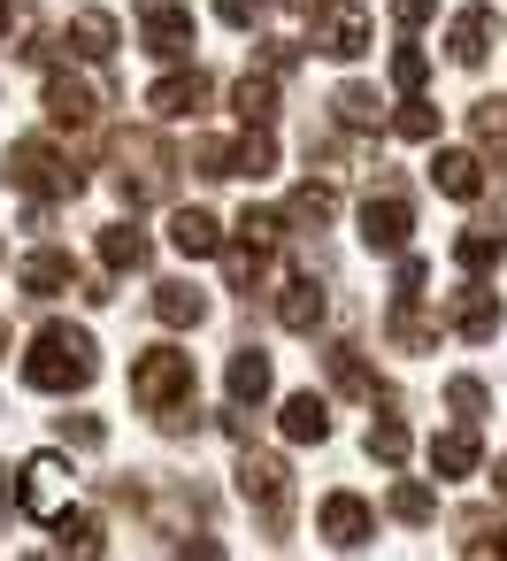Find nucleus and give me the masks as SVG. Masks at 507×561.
<instances>
[{"instance_id": "16", "label": "nucleus", "mask_w": 507, "mask_h": 561, "mask_svg": "<svg viewBox=\"0 0 507 561\" xmlns=\"http://www.w3.org/2000/svg\"><path fill=\"white\" fill-rule=\"evenodd\" d=\"M154 323H170V331H193V323H208V293H200V285H185V277L154 285Z\"/></svg>"}, {"instance_id": "40", "label": "nucleus", "mask_w": 507, "mask_h": 561, "mask_svg": "<svg viewBox=\"0 0 507 561\" xmlns=\"http://www.w3.org/2000/svg\"><path fill=\"white\" fill-rule=\"evenodd\" d=\"M430 9H438V0H392V16H400V24H423Z\"/></svg>"}, {"instance_id": "12", "label": "nucleus", "mask_w": 507, "mask_h": 561, "mask_svg": "<svg viewBox=\"0 0 507 561\" xmlns=\"http://www.w3.org/2000/svg\"><path fill=\"white\" fill-rule=\"evenodd\" d=\"M446 323H453L461 339H499L507 308H499V293H484V285H461V293H453V308H446Z\"/></svg>"}, {"instance_id": "41", "label": "nucleus", "mask_w": 507, "mask_h": 561, "mask_svg": "<svg viewBox=\"0 0 507 561\" xmlns=\"http://www.w3.org/2000/svg\"><path fill=\"white\" fill-rule=\"evenodd\" d=\"M492 492H499V500H507V461H499V469H492Z\"/></svg>"}, {"instance_id": "24", "label": "nucleus", "mask_w": 507, "mask_h": 561, "mask_svg": "<svg viewBox=\"0 0 507 561\" xmlns=\"http://www.w3.org/2000/svg\"><path fill=\"white\" fill-rule=\"evenodd\" d=\"M231 101H239V124H277V70H246Z\"/></svg>"}, {"instance_id": "36", "label": "nucleus", "mask_w": 507, "mask_h": 561, "mask_svg": "<svg viewBox=\"0 0 507 561\" xmlns=\"http://www.w3.org/2000/svg\"><path fill=\"white\" fill-rule=\"evenodd\" d=\"M469 124H476V139H484V147H507V101H476V116H469Z\"/></svg>"}, {"instance_id": "25", "label": "nucleus", "mask_w": 507, "mask_h": 561, "mask_svg": "<svg viewBox=\"0 0 507 561\" xmlns=\"http://www.w3.org/2000/svg\"><path fill=\"white\" fill-rule=\"evenodd\" d=\"M101 262H108V277H124V270H147L154 247H147V231H131V224H108V231H101Z\"/></svg>"}, {"instance_id": "38", "label": "nucleus", "mask_w": 507, "mask_h": 561, "mask_svg": "<svg viewBox=\"0 0 507 561\" xmlns=\"http://www.w3.org/2000/svg\"><path fill=\"white\" fill-rule=\"evenodd\" d=\"M461 553H507V523H469V538H461Z\"/></svg>"}, {"instance_id": "22", "label": "nucleus", "mask_w": 507, "mask_h": 561, "mask_svg": "<svg viewBox=\"0 0 507 561\" xmlns=\"http://www.w3.org/2000/svg\"><path fill=\"white\" fill-rule=\"evenodd\" d=\"M476 454H484V446H476V423H453V431L430 438V469H438V477H469Z\"/></svg>"}, {"instance_id": "15", "label": "nucleus", "mask_w": 507, "mask_h": 561, "mask_svg": "<svg viewBox=\"0 0 507 561\" xmlns=\"http://www.w3.org/2000/svg\"><path fill=\"white\" fill-rule=\"evenodd\" d=\"M430 185H438L446 201H476V193H484V162L461 154V147H446V154H430Z\"/></svg>"}, {"instance_id": "34", "label": "nucleus", "mask_w": 507, "mask_h": 561, "mask_svg": "<svg viewBox=\"0 0 507 561\" xmlns=\"http://www.w3.org/2000/svg\"><path fill=\"white\" fill-rule=\"evenodd\" d=\"M392 131H400V139H438V108H430V101H407V108L392 116Z\"/></svg>"}, {"instance_id": "8", "label": "nucleus", "mask_w": 507, "mask_h": 561, "mask_svg": "<svg viewBox=\"0 0 507 561\" xmlns=\"http://www.w3.org/2000/svg\"><path fill=\"white\" fill-rule=\"evenodd\" d=\"M139 39H147V55L185 62L193 55V9H177V0H147V9H139Z\"/></svg>"}, {"instance_id": "2", "label": "nucleus", "mask_w": 507, "mask_h": 561, "mask_svg": "<svg viewBox=\"0 0 507 561\" xmlns=\"http://www.w3.org/2000/svg\"><path fill=\"white\" fill-rule=\"evenodd\" d=\"M0 178H9L16 193H32V201H78L85 193V170L62 162L47 139H16L9 154H0Z\"/></svg>"}, {"instance_id": "43", "label": "nucleus", "mask_w": 507, "mask_h": 561, "mask_svg": "<svg viewBox=\"0 0 507 561\" xmlns=\"http://www.w3.org/2000/svg\"><path fill=\"white\" fill-rule=\"evenodd\" d=\"M0 354H9V323H0Z\"/></svg>"}, {"instance_id": "18", "label": "nucleus", "mask_w": 507, "mask_h": 561, "mask_svg": "<svg viewBox=\"0 0 507 561\" xmlns=\"http://www.w3.org/2000/svg\"><path fill=\"white\" fill-rule=\"evenodd\" d=\"M285 438L292 446H323L331 438V400L323 392H292L285 400Z\"/></svg>"}, {"instance_id": "9", "label": "nucleus", "mask_w": 507, "mask_h": 561, "mask_svg": "<svg viewBox=\"0 0 507 561\" xmlns=\"http://www.w3.org/2000/svg\"><path fill=\"white\" fill-rule=\"evenodd\" d=\"M93 116H101V93H93L85 78L55 70V78H47V124H55V131H85Z\"/></svg>"}, {"instance_id": "11", "label": "nucleus", "mask_w": 507, "mask_h": 561, "mask_svg": "<svg viewBox=\"0 0 507 561\" xmlns=\"http://www.w3.org/2000/svg\"><path fill=\"white\" fill-rule=\"evenodd\" d=\"M208 93H216V85H208L200 70H170V78L147 93V108H154L162 124H185V116H200V108H208Z\"/></svg>"}, {"instance_id": "1", "label": "nucleus", "mask_w": 507, "mask_h": 561, "mask_svg": "<svg viewBox=\"0 0 507 561\" xmlns=\"http://www.w3.org/2000/svg\"><path fill=\"white\" fill-rule=\"evenodd\" d=\"M93 377H101V354H93V339L78 323H47L32 339V354H24V385L32 392H85Z\"/></svg>"}, {"instance_id": "37", "label": "nucleus", "mask_w": 507, "mask_h": 561, "mask_svg": "<svg viewBox=\"0 0 507 561\" xmlns=\"http://www.w3.org/2000/svg\"><path fill=\"white\" fill-rule=\"evenodd\" d=\"M423 78H430V55H423V47H400V55H392V85H407V93H415Z\"/></svg>"}, {"instance_id": "5", "label": "nucleus", "mask_w": 507, "mask_h": 561, "mask_svg": "<svg viewBox=\"0 0 507 561\" xmlns=\"http://www.w3.org/2000/svg\"><path fill=\"white\" fill-rule=\"evenodd\" d=\"M407 231H415L407 193H400L392 178H377L369 201H361V247H369V254H407Z\"/></svg>"}, {"instance_id": "20", "label": "nucleus", "mask_w": 507, "mask_h": 561, "mask_svg": "<svg viewBox=\"0 0 507 561\" xmlns=\"http://www.w3.org/2000/svg\"><path fill=\"white\" fill-rule=\"evenodd\" d=\"M62 285H78V262H70L62 247H39V254L24 262V293H32V300H55Z\"/></svg>"}, {"instance_id": "3", "label": "nucleus", "mask_w": 507, "mask_h": 561, "mask_svg": "<svg viewBox=\"0 0 507 561\" xmlns=\"http://www.w3.org/2000/svg\"><path fill=\"white\" fill-rule=\"evenodd\" d=\"M131 400H139L147 415L193 400V354H185V346H147V354H131Z\"/></svg>"}, {"instance_id": "23", "label": "nucleus", "mask_w": 507, "mask_h": 561, "mask_svg": "<svg viewBox=\"0 0 507 561\" xmlns=\"http://www.w3.org/2000/svg\"><path fill=\"white\" fill-rule=\"evenodd\" d=\"M78 62H108L116 55V16H101V9H85L78 24H70V39H62Z\"/></svg>"}, {"instance_id": "17", "label": "nucleus", "mask_w": 507, "mask_h": 561, "mask_svg": "<svg viewBox=\"0 0 507 561\" xmlns=\"http://www.w3.org/2000/svg\"><path fill=\"white\" fill-rule=\"evenodd\" d=\"M323 316H331V300H323V285H315V277H292V285L277 293V323H285V331H300V339H308Z\"/></svg>"}, {"instance_id": "33", "label": "nucleus", "mask_w": 507, "mask_h": 561, "mask_svg": "<svg viewBox=\"0 0 507 561\" xmlns=\"http://www.w3.org/2000/svg\"><path fill=\"white\" fill-rule=\"evenodd\" d=\"M446 408H453V415H461V423H476V415H484V408H492V392H484V385H476V377H453V385H446Z\"/></svg>"}, {"instance_id": "27", "label": "nucleus", "mask_w": 507, "mask_h": 561, "mask_svg": "<svg viewBox=\"0 0 507 561\" xmlns=\"http://www.w3.org/2000/svg\"><path fill=\"white\" fill-rule=\"evenodd\" d=\"M331 216H338V193H331V185H315V178H308V185L292 193V208H285V224H292V231H323Z\"/></svg>"}, {"instance_id": "26", "label": "nucleus", "mask_w": 507, "mask_h": 561, "mask_svg": "<svg viewBox=\"0 0 507 561\" xmlns=\"http://www.w3.org/2000/svg\"><path fill=\"white\" fill-rule=\"evenodd\" d=\"M384 331H392L400 354H430V346H438V323H430L415 300H400V293H392V323H384Z\"/></svg>"}, {"instance_id": "31", "label": "nucleus", "mask_w": 507, "mask_h": 561, "mask_svg": "<svg viewBox=\"0 0 507 561\" xmlns=\"http://www.w3.org/2000/svg\"><path fill=\"white\" fill-rule=\"evenodd\" d=\"M331 108H338V124H346V131H377V93H369V85H338V101H331Z\"/></svg>"}, {"instance_id": "30", "label": "nucleus", "mask_w": 507, "mask_h": 561, "mask_svg": "<svg viewBox=\"0 0 507 561\" xmlns=\"http://www.w3.org/2000/svg\"><path fill=\"white\" fill-rule=\"evenodd\" d=\"M55 546H62V553H101L108 538H101V523H93L85 507H78V515L62 507V515H55Z\"/></svg>"}, {"instance_id": "14", "label": "nucleus", "mask_w": 507, "mask_h": 561, "mask_svg": "<svg viewBox=\"0 0 507 561\" xmlns=\"http://www.w3.org/2000/svg\"><path fill=\"white\" fill-rule=\"evenodd\" d=\"M492 32H499V24H492V9H461V16H453V32H446V55H453L461 70H476V62L492 55Z\"/></svg>"}, {"instance_id": "10", "label": "nucleus", "mask_w": 507, "mask_h": 561, "mask_svg": "<svg viewBox=\"0 0 507 561\" xmlns=\"http://www.w3.org/2000/svg\"><path fill=\"white\" fill-rule=\"evenodd\" d=\"M315 47H323L331 62L369 55V16H361V9H315Z\"/></svg>"}, {"instance_id": "19", "label": "nucleus", "mask_w": 507, "mask_h": 561, "mask_svg": "<svg viewBox=\"0 0 507 561\" xmlns=\"http://www.w3.org/2000/svg\"><path fill=\"white\" fill-rule=\"evenodd\" d=\"M453 262H461L469 277H484V270H499V262H507V231H492V224H469V231L453 239Z\"/></svg>"}, {"instance_id": "21", "label": "nucleus", "mask_w": 507, "mask_h": 561, "mask_svg": "<svg viewBox=\"0 0 507 561\" xmlns=\"http://www.w3.org/2000/svg\"><path fill=\"white\" fill-rule=\"evenodd\" d=\"M269 385H277V377H269V354H262V346H239V354H231V400H239V408H262Z\"/></svg>"}, {"instance_id": "13", "label": "nucleus", "mask_w": 507, "mask_h": 561, "mask_svg": "<svg viewBox=\"0 0 507 561\" xmlns=\"http://www.w3.org/2000/svg\"><path fill=\"white\" fill-rule=\"evenodd\" d=\"M170 247H177L185 262H208V254H223V224H216L208 208H177V216H170Z\"/></svg>"}, {"instance_id": "29", "label": "nucleus", "mask_w": 507, "mask_h": 561, "mask_svg": "<svg viewBox=\"0 0 507 561\" xmlns=\"http://www.w3.org/2000/svg\"><path fill=\"white\" fill-rule=\"evenodd\" d=\"M384 507H392L400 523H438V492H430V484H415V477H400Z\"/></svg>"}, {"instance_id": "7", "label": "nucleus", "mask_w": 507, "mask_h": 561, "mask_svg": "<svg viewBox=\"0 0 507 561\" xmlns=\"http://www.w3.org/2000/svg\"><path fill=\"white\" fill-rule=\"evenodd\" d=\"M315 530H323L338 553H354V546H369V538H377V507H369L361 492H331V500L315 507Z\"/></svg>"}, {"instance_id": "32", "label": "nucleus", "mask_w": 507, "mask_h": 561, "mask_svg": "<svg viewBox=\"0 0 507 561\" xmlns=\"http://www.w3.org/2000/svg\"><path fill=\"white\" fill-rule=\"evenodd\" d=\"M369 454H377L384 469L407 461V423H400V415H377V423H369Z\"/></svg>"}, {"instance_id": "6", "label": "nucleus", "mask_w": 507, "mask_h": 561, "mask_svg": "<svg viewBox=\"0 0 507 561\" xmlns=\"http://www.w3.org/2000/svg\"><path fill=\"white\" fill-rule=\"evenodd\" d=\"M16 507H24V515H39V523H55V515L70 507V461H62V454L24 461V492H16Z\"/></svg>"}, {"instance_id": "4", "label": "nucleus", "mask_w": 507, "mask_h": 561, "mask_svg": "<svg viewBox=\"0 0 507 561\" xmlns=\"http://www.w3.org/2000/svg\"><path fill=\"white\" fill-rule=\"evenodd\" d=\"M239 500L246 507H262V530L269 538H285L292 530V469L277 461V454H239Z\"/></svg>"}, {"instance_id": "42", "label": "nucleus", "mask_w": 507, "mask_h": 561, "mask_svg": "<svg viewBox=\"0 0 507 561\" xmlns=\"http://www.w3.org/2000/svg\"><path fill=\"white\" fill-rule=\"evenodd\" d=\"M9 24H16V16H9V0H0V32H9Z\"/></svg>"}, {"instance_id": "35", "label": "nucleus", "mask_w": 507, "mask_h": 561, "mask_svg": "<svg viewBox=\"0 0 507 561\" xmlns=\"http://www.w3.org/2000/svg\"><path fill=\"white\" fill-rule=\"evenodd\" d=\"M62 438L85 446V454H101V446H108V423H101V415H62Z\"/></svg>"}, {"instance_id": "39", "label": "nucleus", "mask_w": 507, "mask_h": 561, "mask_svg": "<svg viewBox=\"0 0 507 561\" xmlns=\"http://www.w3.org/2000/svg\"><path fill=\"white\" fill-rule=\"evenodd\" d=\"M216 16H223V24H239V32H246V24H254V16H262V0H216Z\"/></svg>"}, {"instance_id": "28", "label": "nucleus", "mask_w": 507, "mask_h": 561, "mask_svg": "<svg viewBox=\"0 0 507 561\" xmlns=\"http://www.w3.org/2000/svg\"><path fill=\"white\" fill-rule=\"evenodd\" d=\"M223 277H231V293H254V285L269 277V247H262V239H239V247H223Z\"/></svg>"}]
</instances>
